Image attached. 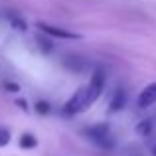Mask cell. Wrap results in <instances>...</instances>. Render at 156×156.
Segmentation results:
<instances>
[{
	"label": "cell",
	"mask_w": 156,
	"mask_h": 156,
	"mask_svg": "<svg viewBox=\"0 0 156 156\" xmlns=\"http://www.w3.org/2000/svg\"><path fill=\"white\" fill-rule=\"evenodd\" d=\"M85 136H89L95 144L103 146V148H113L115 146V140L111 138L109 134V129H107L105 125H95V126H87V129L83 130Z\"/></svg>",
	"instance_id": "obj_1"
},
{
	"label": "cell",
	"mask_w": 156,
	"mask_h": 156,
	"mask_svg": "<svg viewBox=\"0 0 156 156\" xmlns=\"http://www.w3.org/2000/svg\"><path fill=\"white\" fill-rule=\"evenodd\" d=\"M103 87H105V77L103 73H95L91 79V83H89V87L85 89V93H87V107L93 103V101L97 99V97L103 93Z\"/></svg>",
	"instance_id": "obj_3"
},
{
	"label": "cell",
	"mask_w": 156,
	"mask_h": 156,
	"mask_svg": "<svg viewBox=\"0 0 156 156\" xmlns=\"http://www.w3.org/2000/svg\"><path fill=\"white\" fill-rule=\"evenodd\" d=\"M38 42H40V46L44 48V51H51L53 50L51 42H46V40H44V34H38Z\"/></svg>",
	"instance_id": "obj_11"
},
{
	"label": "cell",
	"mask_w": 156,
	"mask_h": 156,
	"mask_svg": "<svg viewBox=\"0 0 156 156\" xmlns=\"http://www.w3.org/2000/svg\"><path fill=\"white\" fill-rule=\"evenodd\" d=\"M154 103H156V83H150V85H146L140 91V95H138V107H140V109H146V107H150Z\"/></svg>",
	"instance_id": "obj_5"
},
{
	"label": "cell",
	"mask_w": 156,
	"mask_h": 156,
	"mask_svg": "<svg viewBox=\"0 0 156 156\" xmlns=\"http://www.w3.org/2000/svg\"><path fill=\"white\" fill-rule=\"evenodd\" d=\"M138 133H140V134H148L150 133V121L140 122V125H138Z\"/></svg>",
	"instance_id": "obj_12"
},
{
	"label": "cell",
	"mask_w": 156,
	"mask_h": 156,
	"mask_svg": "<svg viewBox=\"0 0 156 156\" xmlns=\"http://www.w3.org/2000/svg\"><path fill=\"white\" fill-rule=\"evenodd\" d=\"M8 142H10V130L0 126V146H6Z\"/></svg>",
	"instance_id": "obj_9"
},
{
	"label": "cell",
	"mask_w": 156,
	"mask_h": 156,
	"mask_svg": "<svg viewBox=\"0 0 156 156\" xmlns=\"http://www.w3.org/2000/svg\"><path fill=\"white\" fill-rule=\"evenodd\" d=\"M20 146H22V148H34L36 146V136L30 134V133L22 134V136H20Z\"/></svg>",
	"instance_id": "obj_7"
},
{
	"label": "cell",
	"mask_w": 156,
	"mask_h": 156,
	"mask_svg": "<svg viewBox=\"0 0 156 156\" xmlns=\"http://www.w3.org/2000/svg\"><path fill=\"white\" fill-rule=\"evenodd\" d=\"M8 16H10L8 20L12 22V26H14V28H20V30H26V24H24V20L20 18V16H16V14H8Z\"/></svg>",
	"instance_id": "obj_8"
},
{
	"label": "cell",
	"mask_w": 156,
	"mask_h": 156,
	"mask_svg": "<svg viewBox=\"0 0 156 156\" xmlns=\"http://www.w3.org/2000/svg\"><path fill=\"white\" fill-rule=\"evenodd\" d=\"M125 103H126V93H125V89H117V91H115V95H113V101H111V105H109L111 113L121 111L122 107H125Z\"/></svg>",
	"instance_id": "obj_6"
},
{
	"label": "cell",
	"mask_w": 156,
	"mask_h": 156,
	"mask_svg": "<svg viewBox=\"0 0 156 156\" xmlns=\"http://www.w3.org/2000/svg\"><path fill=\"white\" fill-rule=\"evenodd\" d=\"M38 30L42 32V34H48V36H55V38H69V40H75V38H79V36H77V34H73V32L61 30V28L50 26V24H44V22H40V24H38Z\"/></svg>",
	"instance_id": "obj_4"
},
{
	"label": "cell",
	"mask_w": 156,
	"mask_h": 156,
	"mask_svg": "<svg viewBox=\"0 0 156 156\" xmlns=\"http://www.w3.org/2000/svg\"><path fill=\"white\" fill-rule=\"evenodd\" d=\"M36 111H38L40 115H48L50 113V105H48L46 101H38V103H36Z\"/></svg>",
	"instance_id": "obj_10"
},
{
	"label": "cell",
	"mask_w": 156,
	"mask_h": 156,
	"mask_svg": "<svg viewBox=\"0 0 156 156\" xmlns=\"http://www.w3.org/2000/svg\"><path fill=\"white\" fill-rule=\"evenodd\" d=\"M83 109H87V93H85V89H81V91L73 93V97L63 105V115L71 117L75 113H81Z\"/></svg>",
	"instance_id": "obj_2"
}]
</instances>
